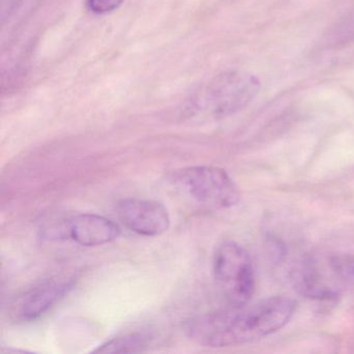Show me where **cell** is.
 <instances>
[{"label":"cell","mask_w":354,"mask_h":354,"mask_svg":"<svg viewBox=\"0 0 354 354\" xmlns=\"http://www.w3.org/2000/svg\"><path fill=\"white\" fill-rule=\"evenodd\" d=\"M295 310L291 298L274 296L241 308H227L188 321L186 331L194 341L213 348L243 345L283 328Z\"/></svg>","instance_id":"6da1fadb"},{"label":"cell","mask_w":354,"mask_h":354,"mask_svg":"<svg viewBox=\"0 0 354 354\" xmlns=\"http://www.w3.org/2000/svg\"><path fill=\"white\" fill-rule=\"evenodd\" d=\"M215 283L229 308L248 306L254 292V270L245 248L234 241H225L213 256Z\"/></svg>","instance_id":"7a4b0ae2"},{"label":"cell","mask_w":354,"mask_h":354,"mask_svg":"<svg viewBox=\"0 0 354 354\" xmlns=\"http://www.w3.org/2000/svg\"><path fill=\"white\" fill-rule=\"evenodd\" d=\"M260 90V80L252 74L227 72L203 91L202 97L196 101V111L213 119L229 117L248 107Z\"/></svg>","instance_id":"3957f363"},{"label":"cell","mask_w":354,"mask_h":354,"mask_svg":"<svg viewBox=\"0 0 354 354\" xmlns=\"http://www.w3.org/2000/svg\"><path fill=\"white\" fill-rule=\"evenodd\" d=\"M174 183L198 204L212 209H229L241 198L239 188L225 169L189 167L176 171Z\"/></svg>","instance_id":"277c9868"},{"label":"cell","mask_w":354,"mask_h":354,"mask_svg":"<svg viewBox=\"0 0 354 354\" xmlns=\"http://www.w3.org/2000/svg\"><path fill=\"white\" fill-rule=\"evenodd\" d=\"M117 214L128 230L146 237L161 235L171 225L169 211L158 201L124 198L118 203Z\"/></svg>","instance_id":"5b68a950"},{"label":"cell","mask_w":354,"mask_h":354,"mask_svg":"<svg viewBox=\"0 0 354 354\" xmlns=\"http://www.w3.org/2000/svg\"><path fill=\"white\" fill-rule=\"evenodd\" d=\"M74 288V281H48L22 294L12 304L11 317L17 322L41 318Z\"/></svg>","instance_id":"8992f818"},{"label":"cell","mask_w":354,"mask_h":354,"mask_svg":"<svg viewBox=\"0 0 354 354\" xmlns=\"http://www.w3.org/2000/svg\"><path fill=\"white\" fill-rule=\"evenodd\" d=\"M63 232L76 243L88 248L111 243L121 234V230L113 221L91 213L72 217Z\"/></svg>","instance_id":"52a82bcc"},{"label":"cell","mask_w":354,"mask_h":354,"mask_svg":"<svg viewBox=\"0 0 354 354\" xmlns=\"http://www.w3.org/2000/svg\"><path fill=\"white\" fill-rule=\"evenodd\" d=\"M151 337L144 333H130L109 339L94 350L100 353H124L140 352L148 347Z\"/></svg>","instance_id":"ba28073f"},{"label":"cell","mask_w":354,"mask_h":354,"mask_svg":"<svg viewBox=\"0 0 354 354\" xmlns=\"http://www.w3.org/2000/svg\"><path fill=\"white\" fill-rule=\"evenodd\" d=\"M125 0H86L88 9L92 13L103 15L119 9Z\"/></svg>","instance_id":"9c48e42d"}]
</instances>
